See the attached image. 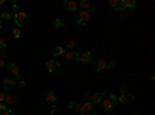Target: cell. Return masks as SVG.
<instances>
[{
  "label": "cell",
  "instance_id": "cell-1",
  "mask_svg": "<svg viewBox=\"0 0 155 115\" xmlns=\"http://www.w3.org/2000/svg\"><path fill=\"white\" fill-rule=\"evenodd\" d=\"M14 22H16V27H19V28H23L28 22V14L23 11H19L17 3H14Z\"/></svg>",
  "mask_w": 155,
  "mask_h": 115
},
{
  "label": "cell",
  "instance_id": "cell-2",
  "mask_svg": "<svg viewBox=\"0 0 155 115\" xmlns=\"http://www.w3.org/2000/svg\"><path fill=\"white\" fill-rule=\"evenodd\" d=\"M81 115H96L98 110L95 107V104L92 103V101H84V103H81V110H79Z\"/></svg>",
  "mask_w": 155,
  "mask_h": 115
},
{
  "label": "cell",
  "instance_id": "cell-3",
  "mask_svg": "<svg viewBox=\"0 0 155 115\" xmlns=\"http://www.w3.org/2000/svg\"><path fill=\"white\" fill-rule=\"evenodd\" d=\"M101 103H102V107H104L106 110H112L116 104H118V100H116L115 95H104Z\"/></svg>",
  "mask_w": 155,
  "mask_h": 115
},
{
  "label": "cell",
  "instance_id": "cell-4",
  "mask_svg": "<svg viewBox=\"0 0 155 115\" xmlns=\"http://www.w3.org/2000/svg\"><path fill=\"white\" fill-rule=\"evenodd\" d=\"M88 20H90V12L88 11H79L76 14V22H78L79 27H84Z\"/></svg>",
  "mask_w": 155,
  "mask_h": 115
},
{
  "label": "cell",
  "instance_id": "cell-5",
  "mask_svg": "<svg viewBox=\"0 0 155 115\" xmlns=\"http://www.w3.org/2000/svg\"><path fill=\"white\" fill-rule=\"evenodd\" d=\"M45 66H47V70H48L50 73H54V72L61 70V62H58V61H54V59L47 61V62H45Z\"/></svg>",
  "mask_w": 155,
  "mask_h": 115
},
{
  "label": "cell",
  "instance_id": "cell-6",
  "mask_svg": "<svg viewBox=\"0 0 155 115\" xmlns=\"http://www.w3.org/2000/svg\"><path fill=\"white\" fill-rule=\"evenodd\" d=\"M64 58H65L68 62H78V59H79V53H78L76 50H67L65 55H64Z\"/></svg>",
  "mask_w": 155,
  "mask_h": 115
},
{
  "label": "cell",
  "instance_id": "cell-7",
  "mask_svg": "<svg viewBox=\"0 0 155 115\" xmlns=\"http://www.w3.org/2000/svg\"><path fill=\"white\" fill-rule=\"evenodd\" d=\"M8 70H9V73L12 75V78H16V79L20 78V69H19L17 64L11 62V64H9V67H8Z\"/></svg>",
  "mask_w": 155,
  "mask_h": 115
},
{
  "label": "cell",
  "instance_id": "cell-8",
  "mask_svg": "<svg viewBox=\"0 0 155 115\" xmlns=\"http://www.w3.org/2000/svg\"><path fill=\"white\" fill-rule=\"evenodd\" d=\"M78 8H81V11H93V5L90 0H82V2L78 3Z\"/></svg>",
  "mask_w": 155,
  "mask_h": 115
},
{
  "label": "cell",
  "instance_id": "cell-9",
  "mask_svg": "<svg viewBox=\"0 0 155 115\" xmlns=\"http://www.w3.org/2000/svg\"><path fill=\"white\" fill-rule=\"evenodd\" d=\"M93 61V55L90 52H85L82 55H79V59H78V62H82V64H90Z\"/></svg>",
  "mask_w": 155,
  "mask_h": 115
},
{
  "label": "cell",
  "instance_id": "cell-10",
  "mask_svg": "<svg viewBox=\"0 0 155 115\" xmlns=\"http://www.w3.org/2000/svg\"><path fill=\"white\" fill-rule=\"evenodd\" d=\"M3 86H5V89H12V87H16L17 86V79L16 78H12V76H8V78H5L3 79Z\"/></svg>",
  "mask_w": 155,
  "mask_h": 115
},
{
  "label": "cell",
  "instance_id": "cell-11",
  "mask_svg": "<svg viewBox=\"0 0 155 115\" xmlns=\"http://www.w3.org/2000/svg\"><path fill=\"white\" fill-rule=\"evenodd\" d=\"M104 95H106V93H102V92H95V93H90V101H92L93 104H95V103L98 104V103H101V101H102Z\"/></svg>",
  "mask_w": 155,
  "mask_h": 115
},
{
  "label": "cell",
  "instance_id": "cell-12",
  "mask_svg": "<svg viewBox=\"0 0 155 115\" xmlns=\"http://www.w3.org/2000/svg\"><path fill=\"white\" fill-rule=\"evenodd\" d=\"M64 6H65V9H67L68 12H76V11H78V3L73 2V0H67V2L64 3Z\"/></svg>",
  "mask_w": 155,
  "mask_h": 115
},
{
  "label": "cell",
  "instance_id": "cell-13",
  "mask_svg": "<svg viewBox=\"0 0 155 115\" xmlns=\"http://www.w3.org/2000/svg\"><path fill=\"white\" fill-rule=\"evenodd\" d=\"M106 67H107V62H106L104 59H96V61H95V64H93V69H95V70H98V72L104 70Z\"/></svg>",
  "mask_w": 155,
  "mask_h": 115
},
{
  "label": "cell",
  "instance_id": "cell-14",
  "mask_svg": "<svg viewBox=\"0 0 155 115\" xmlns=\"http://www.w3.org/2000/svg\"><path fill=\"white\" fill-rule=\"evenodd\" d=\"M121 6L124 8V9H132V8H135L137 6V2L135 0H121Z\"/></svg>",
  "mask_w": 155,
  "mask_h": 115
},
{
  "label": "cell",
  "instance_id": "cell-15",
  "mask_svg": "<svg viewBox=\"0 0 155 115\" xmlns=\"http://www.w3.org/2000/svg\"><path fill=\"white\" fill-rule=\"evenodd\" d=\"M68 109L71 110V112H76V113H79V110H81V103L79 101H70L68 103Z\"/></svg>",
  "mask_w": 155,
  "mask_h": 115
},
{
  "label": "cell",
  "instance_id": "cell-16",
  "mask_svg": "<svg viewBox=\"0 0 155 115\" xmlns=\"http://www.w3.org/2000/svg\"><path fill=\"white\" fill-rule=\"evenodd\" d=\"M5 104H6L8 107H9V106H12V104H17V96L6 93V96H5Z\"/></svg>",
  "mask_w": 155,
  "mask_h": 115
},
{
  "label": "cell",
  "instance_id": "cell-17",
  "mask_svg": "<svg viewBox=\"0 0 155 115\" xmlns=\"http://www.w3.org/2000/svg\"><path fill=\"white\" fill-rule=\"evenodd\" d=\"M45 100H47V103H51V104H54L56 103V93L53 90H48L45 93Z\"/></svg>",
  "mask_w": 155,
  "mask_h": 115
},
{
  "label": "cell",
  "instance_id": "cell-18",
  "mask_svg": "<svg viewBox=\"0 0 155 115\" xmlns=\"http://www.w3.org/2000/svg\"><path fill=\"white\" fill-rule=\"evenodd\" d=\"M65 52H67V50L64 48V47L58 45V47H54V50H53V55L58 58V56H64V55H65Z\"/></svg>",
  "mask_w": 155,
  "mask_h": 115
},
{
  "label": "cell",
  "instance_id": "cell-19",
  "mask_svg": "<svg viewBox=\"0 0 155 115\" xmlns=\"http://www.w3.org/2000/svg\"><path fill=\"white\" fill-rule=\"evenodd\" d=\"M0 17H2V19H6V20H14V12L2 11V12H0Z\"/></svg>",
  "mask_w": 155,
  "mask_h": 115
},
{
  "label": "cell",
  "instance_id": "cell-20",
  "mask_svg": "<svg viewBox=\"0 0 155 115\" xmlns=\"http://www.w3.org/2000/svg\"><path fill=\"white\" fill-rule=\"evenodd\" d=\"M11 34L14 36V39H20V36H22V31H20V28L19 27H14L11 30Z\"/></svg>",
  "mask_w": 155,
  "mask_h": 115
},
{
  "label": "cell",
  "instance_id": "cell-21",
  "mask_svg": "<svg viewBox=\"0 0 155 115\" xmlns=\"http://www.w3.org/2000/svg\"><path fill=\"white\" fill-rule=\"evenodd\" d=\"M64 27H65V25H64V20H62L61 17H58L56 22H54V28H56V30H62Z\"/></svg>",
  "mask_w": 155,
  "mask_h": 115
},
{
  "label": "cell",
  "instance_id": "cell-22",
  "mask_svg": "<svg viewBox=\"0 0 155 115\" xmlns=\"http://www.w3.org/2000/svg\"><path fill=\"white\" fill-rule=\"evenodd\" d=\"M113 11L116 12V14H121V16H123L124 12H126V9H124V8L121 6V3H118V5H116V6L113 8Z\"/></svg>",
  "mask_w": 155,
  "mask_h": 115
},
{
  "label": "cell",
  "instance_id": "cell-23",
  "mask_svg": "<svg viewBox=\"0 0 155 115\" xmlns=\"http://www.w3.org/2000/svg\"><path fill=\"white\" fill-rule=\"evenodd\" d=\"M118 89H120V95H126V93H129V86H127V84H121Z\"/></svg>",
  "mask_w": 155,
  "mask_h": 115
},
{
  "label": "cell",
  "instance_id": "cell-24",
  "mask_svg": "<svg viewBox=\"0 0 155 115\" xmlns=\"http://www.w3.org/2000/svg\"><path fill=\"white\" fill-rule=\"evenodd\" d=\"M124 96H126V104H127V103H134V101H135V95H134V93H130V92L126 93Z\"/></svg>",
  "mask_w": 155,
  "mask_h": 115
},
{
  "label": "cell",
  "instance_id": "cell-25",
  "mask_svg": "<svg viewBox=\"0 0 155 115\" xmlns=\"http://www.w3.org/2000/svg\"><path fill=\"white\" fill-rule=\"evenodd\" d=\"M6 93H9L8 89H3V90H0V103H5V96Z\"/></svg>",
  "mask_w": 155,
  "mask_h": 115
},
{
  "label": "cell",
  "instance_id": "cell-26",
  "mask_svg": "<svg viewBox=\"0 0 155 115\" xmlns=\"http://www.w3.org/2000/svg\"><path fill=\"white\" fill-rule=\"evenodd\" d=\"M74 47H76V41L74 39H68L67 41V48L68 50H74Z\"/></svg>",
  "mask_w": 155,
  "mask_h": 115
},
{
  "label": "cell",
  "instance_id": "cell-27",
  "mask_svg": "<svg viewBox=\"0 0 155 115\" xmlns=\"http://www.w3.org/2000/svg\"><path fill=\"white\" fill-rule=\"evenodd\" d=\"M17 86H19L20 89H25V87H27V81L22 79V78H19V79H17Z\"/></svg>",
  "mask_w": 155,
  "mask_h": 115
},
{
  "label": "cell",
  "instance_id": "cell-28",
  "mask_svg": "<svg viewBox=\"0 0 155 115\" xmlns=\"http://www.w3.org/2000/svg\"><path fill=\"white\" fill-rule=\"evenodd\" d=\"M115 66H116V62H115V59H112V61H109V62H107V67H106V69L112 70V69H113Z\"/></svg>",
  "mask_w": 155,
  "mask_h": 115
},
{
  "label": "cell",
  "instance_id": "cell-29",
  "mask_svg": "<svg viewBox=\"0 0 155 115\" xmlns=\"http://www.w3.org/2000/svg\"><path fill=\"white\" fill-rule=\"evenodd\" d=\"M0 50H6V41L3 37H0Z\"/></svg>",
  "mask_w": 155,
  "mask_h": 115
},
{
  "label": "cell",
  "instance_id": "cell-30",
  "mask_svg": "<svg viewBox=\"0 0 155 115\" xmlns=\"http://www.w3.org/2000/svg\"><path fill=\"white\" fill-rule=\"evenodd\" d=\"M8 110V106L5 104V103H0V113H3V112H6Z\"/></svg>",
  "mask_w": 155,
  "mask_h": 115
},
{
  "label": "cell",
  "instance_id": "cell-31",
  "mask_svg": "<svg viewBox=\"0 0 155 115\" xmlns=\"http://www.w3.org/2000/svg\"><path fill=\"white\" fill-rule=\"evenodd\" d=\"M118 3H120V0H109V6H112V8H115Z\"/></svg>",
  "mask_w": 155,
  "mask_h": 115
},
{
  "label": "cell",
  "instance_id": "cell-32",
  "mask_svg": "<svg viewBox=\"0 0 155 115\" xmlns=\"http://www.w3.org/2000/svg\"><path fill=\"white\" fill-rule=\"evenodd\" d=\"M56 112H58V106L53 104V106H51V109H50V113H51V115H54Z\"/></svg>",
  "mask_w": 155,
  "mask_h": 115
},
{
  "label": "cell",
  "instance_id": "cell-33",
  "mask_svg": "<svg viewBox=\"0 0 155 115\" xmlns=\"http://www.w3.org/2000/svg\"><path fill=\"white\" fill-rule=\"evenodd\" d=\"M0 115H14V112H12L9 107H8V110L6 112H3V113H0Z\"/></svg>",
  "mask_w": 155,
  "mask_h": 115
},
{
  "label": "cell",
  "instance_id": "cell-34",
  "mask_svg": "<svg viewBox=\"0 0 155 115\" xmlns=\"http://www.w3.org/2000/svg\"><path fill=\"white\" fill-rule=\"evenodd\" d=\"M84 100L85 101H90V93L88 92H84Z\"/></svg>",
  "mask_w": 155,
  "mask_h": 115
},
{
  "label": "cell",
  "instance_id": "cell-35",
  "mask_svg": "<svg viewBox=\"0 0 155 115\" xmlns=\"http://www.w3.org/2000/svg\"><path fill=\"white\" fill-rule=\"evenodd\" d=\"M3 66H5V59H3V58H0V69H2Z\"/></svg>",
  "mask_w": 155,
  "mask_h": 115
},
{
  "label": "cell",
  "instance_id": "cell-36",
  "mask_svg": "<svg viewBox=\"0 0 155 115\" xmlns=\"http://www.w3.org/2000/svg\"><path fill=\"white\" fill-rule=\"evenodd\" d=\"M2 27H3V19L0 17V28H2Z\"/></svg>",
  "mask_w": 155,
  "mask_h": 115
},
{
  "label": "cell",
  "instance_id": "cell-37",
  "mask_svg": "<svg viewBox=\"0 0 155 115\" xmlns=\"http://www.w3.org/2000/svg\"><path fill=\"white\" fill-rule=\"evenodd\" d=\"M0 5H5V0H0Z\"/></svg>",
  "mask_w": 155,
  "mask_h": 115
}]
</instances>
